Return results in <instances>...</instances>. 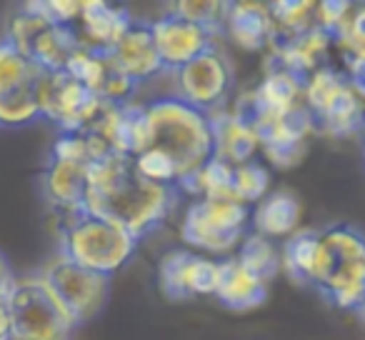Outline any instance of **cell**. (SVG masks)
<instances>
[{
  "label": "cell",
  "mask_w": 365,
  "mask_h": 340,
  "mask_svg": "<svg viewBox=\"0 0 365 340\" xmlns=\"http://www.w3.org/2000/svg\"><path fill=\"white\" fill-rule=\"evenodd\" d=\"M178 195V188L143 178L130 158H98L88 168L86 210L113 220L138 240L165 223L175 208Z\"/></svg>",
  "instance_id": "6da1fadb"
},
{
  "label": "cell",
  "mask_w": 365,
  "mask_h": 340,
  "mask_svg": "<svg viewBox=\"0 0 365 340\" xmlns=\"http://www.w3.org/2000/svg\"><path fill=\"white\" fill-rule=\"evenodd\" d=\"M143 105L150 125V148H158L175 160L180 180L213 158V130L208 113L198 110L178 96H163Z\"/></svg>",
  "instance_id": "7a4b0ae2"
},
{
  "label": "cell",
  "mask_w": 365,
  "mask_h": 340,
  "mask_svg": "<svg viewBox=\"0 0 365 340\" xmlns=\"http://www.w3.org/2000/svg\"><path fill=\"white\" fill-rule=\"evenodd\" d=\"M58 215L61 255L98 275L113 278L133 260L140 240L113 220L93 215L88 210H71Z\"/></svg>",
  "instance_id": "3957f363"
},
{
  "label": "cell",
  "mask_w": 365,
  "mask_h": 340,
  "mask_svg": "<svg viewBox=\"0 0 365 340\" xmlns=\"http://www.w3.org/2000/svg\"><path fill=\"white\" fill-rule=\"evenodd\" d=\"M320 238L325 258L315 290L338 310L358 313L365 300V233L350 223H335L320 230Z\"/></svg>",
  "instance_id": "277c9868"
},
{
  "label": "cell",
  "mask_w": 365,
  "mask_h": 340,
  "mask_svg": "<svg viewBox=\"0 0 365 340\" xmlns=\"http://www.w3.org/2000/svg\"><path fill=\"white\" fill-rule=\"evenodd\" d=\"M248 230L250 208L240 200H193L180 220L182 245L215 260L235 255Z\"/></svg>",
  "instance_id": "5b68a950"
},
{
  "label": "cell",
  "mask_w": 365,
  "mask_h": 340,
  "mask_svg": "<svg viewBox=\"0 0 365 340\" xmlns=\"http://www.w3.org/2000/svg\"><path fill=\"white\" fill-rule=\"evenodd\" d=\"M303 103L315 118L320 135H365V101L350 88L338 66H325L303 81Z\"/></svg>",
  "instance_id": "8992f818"
},
{
  "label": "cell",
  "mask_w": 365,
  "mask_h": 340,
  "mask_svg": "<svg viewBox=\"0 0 365 340\" xmlns=\"http://www.w3.org/2000/svg\"><path fill=\"white\" fill-rule=\"evenodd\" d=\"M13 340H73L78 323L41 273L16 278L6 293Z\"/></svg>",
  "instance_id": "52a82bcc"
},
{
  "label": "cell",
  "mask_w": 365,
  "mask_h": 340,
  "mask_svg": "<svg viewBox=\"0 0 365 340\" xmlns=\"http://www.w3.org/2000/svg\"><path fill=\"white\" fill-rule=\"evenodd\" d=\"M43 73V68L0 38V128H26L43 120L38 98Z\"/></svg>",
  "instance_id": "ba28073f"
},
{
  "label": "cell",
  "mask_w": 365,
  "mask_h": 340,
  "mask_svg": "<svg viewBox=\"0 0 365 340\" xmlns=\"http://www.w3.org/2000/svg\"><path fill=\"white\" fill-rule=\"evenodd\" d=\"M41 118L58 128V133H86L101 118L108 103L101 96L71 78L66 71L43 73L41 86Z\"/></svg>",
  "instance_id": "9c48e42d"
},
{
  "label": "cell",
  "mask_w": 365,
  "mask_h": 340,
  "mask_svg": "<svg viewBox=\"0 0 365 340\" xmlns=\"http://www.w3.org/2000/svg\"><path fill=\"white\" fill-rule=\"evenodd\" d=\"M41 278L51 285L56 298L61 300L63 308L73 315L78 325L96 318L110 293V278L81 268L61 253L48 260L46 268L41 270Z\"/></svg>",
  "instance_id": "30bf717a"
},
{
  "label": "cell",
  "mask_w": 365,
  "mask_h": 340,
  "mask_svg": "<svg viewBox=\"0 0 365 340\" xmlns=\"http://www.w3.org/2000/svg\"><path fill=\"white\" fill-rule=\"evenodd\" d=\"M255 133H258L265 165L290 170L305 160L310 138L318 133V125H315L313 113L305 108V103H300L283 115L265 118Z\"/></svg>",
  "instance_id": "8fae6325"
},
{
  "label": "cell",
  "mask_w": 365,
  "mask_h": 340,
  "mask_svg": "<svg viewBox=\"0 0 365 340\" xmlns=\"http://www.w3.org/2000/svg\"><path fill=\"white\" fill-rule=\"evenodd\" d=\"M175 83L178 98H182L203 113H215L225 108L230 91H233V66H230L228 56L213 46L203 56L190 61L188 66L175 71Z\"/></svg>",
  "instance_id": "7c38bea8"
},
{
  "label": "cell",
  "mask_w": 365,
  "mask_h": 340,
  "mask_svg": "<svg viewBox=\"0 0 365 340\" xmlns=\"http://www.w3.org/2000/svg\"><path fill=\"white\" fill-rule=\"evenodd\" d=\"M220 280V260L188 248L168 250L158 260V285L168 300H190L215 295Z\"/></svg>",
  "instance_id": "4fadbf2b"
},
{
  "label": "cell",
  "mask_w": 365,
  "mask_h": 340,
  "mask_svg": "<svg viewBox=\"0 0 365 340\" xmlns=\"http://www.w3.org/2000/svg\"><path fill=\"white\" fill-rule=\"evenodd\" d=\"M153 41L165 73H175L215 46V36L175 13H163L150 23Z\"/></svg>",
  "instance_id": "5bb4252c"
},
{
  "label": "cell",
  "mask_w": 365,
  "mask_h": 340,
  "mask_svg": "<svg viewBox=\"0 0 365 340\" xmlns=\"http://www.w3.org/2000/svg\"><path fill=\"white\" fill-rule=\"evenodd\" d=\"M108 61L133 86H140V83H148L165 73L160 56H158L155 41H153L150 23H140V21H135L128 28L125 36L108 53Z\"/></svg>",
  "instance_id": "9a60e30c"
},
{
  "label": "cell",
  "mask_w": 365,
  "mask_h": 340,
  "mask_svg": "<svg viewBox=\"0 0 365 340\" xmlns=\"http://www.w3.org/2000/svg\"><path fill=\"white\" fill-rule=\"evenodd\" d=\"M133 23L135 18L125 8H115L110 3H101V0H86L73 31L83 48L108 56Z\"/></svg>",
  "instance_id": "2e32d148"
},
{
  "label": "cell",
  "mask_w": 365,
  "mask_h": 340,
  "mask_svg": "<svg viewBox=\"0 0 365 340\" xmlns=\"http://www.w3.org/2000/svg\"><path fill=\"white\" fill-rule=\"evenodd\" d=\"M88 168L86 163L63 160V158L48 155L43 168V195L53 213H71V210H86L88 198Z\"/></svg>",
  "instance_id": "e0dca14e"
},
{
  "label": "cell",
  "mask_w": 365,
  "mask_h": 340,
  "mask_svg": "<svg viewBox=\"0 0 365 340\" xmlns=\"http://www.w3.org/2000/svg\"><path fill=\"white\" fill-rule=\"evenodd\" d=\"M223 36H228V41L245 53H265L275 36L268 3H228Z\"/></svg>",
  "instance_id": "ac0fdd59"
},
{
  "label": "cell",
  "mask_w": 365,
  "mask_h": 340,
  "mask_svg": "<svg viewBox=\"0 0 365 340\" xmlns=\"http://www.w3.org/2000/svg\"><path fill=\"white\" fill-rule=\"evenodd\" d=\"M303 220V203L293 190H270L258 205L250 208V230L265 238L283 243L300 230Z\"/></svg>",
  "instance_id": "d6986e66"
},
{
  "label": "cell",
  "mask_w": 365,
  "mask_h": 340,
  "mask_svg": "<svg viewBox=\"0 0 365 340\" xmlns=\"http://www.w3.org/2000/svg\"><path fill=\"white\" fill-rule=\"evenodd\" d=\"M213 298L230 313H250L268 300V283L230 255L220 260V280Z\"/></svg>",
  "instance_id": "ffe728a7"
},
{
  "label": "cell",
  "mask_w": 365,
  "mask_h": 340,
  "mask_svg": "<svg viewBox=\"0 0 365 340\" xmlns=\"http://www.w3.org/2000/svg\"><path fill=\"white\" fill-rule=\"evenodd\" d=\"M210 130H213V155L230 163L233 168L245 165L250 160H258L260 140L258 133L245 128L228 113V108H220L215 113H208Z\"/></svg>",
  "instance_id": "44dd1931"
},
{
  "label": "cell",
  "mask_w": 365,
  "mask_h": 340,
  "mask_svg": "<svg viewBox=\"0 0 365 340\" xmlns=\"http://www.w3.org/2000/svg\"><path fill=\"white\" fill-rule=\"evenodd\" d=\"M280 253H283V273L298 285H308L315 288L323 273V238L320 230H303L293 233L280 243Z\"/></svg>",
  "instance_id": "7402d4cb"
},
{
  "label": "cell",
  "mask_w": 365,
  "mask_h": 340,
  "mask_svg": "<svg viewBox=\"0 0 365 340\" xmlns=\"http://www.w3.org/2000/svg\"><path fill=\"white\" fill-rule=\"evenodd\" d=\"M253 93L265 120V118L283 115L303 103V81L288 71H263V78L253 88Z\"/></svg>",
  "instance_id": "603a6c76"
},
{
  "label": "cell",
  "mask_w": 365,
  "mask_h": 340,
  "mask_svg": "<svg viewBox=\"0 0 365 340\" xmlns=\"http://www.w3.org/2000/svg\"><path fill=\"white\" fill-rule=\"evenodd\" d=\"M175 188L178 193H188L195 200H235V168L213 155L203 168H198L188 178H182Z\"/></svg>",
  "instance_id": "cb8c5ba5"
},
{
  "label": "cell",
  "mask_w": 365,
  "mask_h": 340,
  "mask_svg": "<svg viewBox=\"0 0 365 340\" xmlns=\"http://www.w3.org/2000/svg\"><path fill=\"white\" fill-rule=\"evenodd\" d=\"M235 258L240 265L250 270L253 275H258L260 280L270 283L273 278H278L283 273V253H280V243L265 238L260 233L248 230V235L243 238V243L235 250Z\"/></svg>",
  "instance_id": "d4e9b609"
},
{
  "label": "cell",
  "mask_w": 365,
  "mask_h": 340,
  "mask_svg": "<svg viewBox=\"0 0 365 340\" xmlns=\"http://www.w3.org/2000/svg\"><path fill=\"white\" fill-rule=\"evenodd\" d=\"M270 18H273L275 28V41H285L298 33L308 31L315 26V3L313 0H278V3H268ZM270 43V46H273Z\"/></svg>",
  "instance_id": "484cf974"
},
{
  "label": "cell",
  "mask_w": 365,
  "mask_h": 340,
  "mask_svg": "<svg viewBox=\"0 0 365 340\" xmlns=\"http://www.w3.org/2000/svg\"><path fill=\"white\" fill-rule=\"evenodd\" d=\"M115 68L110 66L108 56L103 53H96V51H88V48L78 46V51L71 56L66 66V73L71 78H76L78 83H83L86 88H91L96 96H101L103 88H106L108 78L113 76Z\"/></svg>",
  "instance_id": "4316f807"
},
{
  "label": "cell",
  "mask_w": 365,
  "mask_h": 340,
  "mask_svg": "<svg viewBox=\"0 0 365 340\" xmlns=\"http://www.w3.org/2000/svg\"><path fill=\"white\" fill-rule=\"evenodd\" d=\"M270 168L260 160H250L235 168V200L253 208L270 193Z\"/></svg>",
  "instance_id": "83f0119b"
},
{
  "label": "cell",
  "mask_w": 365,
  "mask_h": 340,
  "mask_svg": "<svg viewBox=\"0 0 365 340\" xmlns=\"http://www.w3.org/2000/svg\"><path fill=\"white\" fill-rule=\"evenodd\" d=\"M170 13L195 23V26L205 28V31L218 38V36H223L228 3H220V0H182V3H175V6L170 8Z\"/></svg>",
  "instance_id": "f1b7e54d"
},
{
  "label": "cell",
  "mask_w": 365,
  "mask_h": 340,
  "mask_svg": "<svg viewBox=\"0 0 365 340\" xmlns=\"http://www.w3.org/2000/svg\"><path fill=\"white\" fill-rule=\"evenodd\" d=\"M133 163H135L138 173L150 180V183L170 185V188H175L180 183V170H178L175 160L170 155H165L163 150H158V148H148Z\"/></svg>",
  "instance_id": "f546056e"
},
{
  "label": "cell",
  "mask_w": 365,
  "mask_h": 340,
  "mask_svg": "<svg viewBox=\"0 0 365 340\" xmlns=\"http://www.w3.org/2000/svg\"><path fill=\"white\" fill-rule=\"evenodd\" d=\"M335 51H338V56L365 58V3L363 6H353L350 18L345 21L343 31L335 38Z\"/></svg>",
  "instance_id": "4dcf8cb0"
},
{
  "label": "cell",
  "mask_w": 365,
  "mask_h": 340,
  "mask_svg": "<svg viewBox=\"0 0 365 340\" xmlns=\"http://www.w3.org/2000/svg\"><path fill=\"white\" fill-rule=\"evenodd\" d=\"M350 11H353V3H345V0H323V3H315V26H320L325 33L338 38L345 21L350 18Z\"/></svg>",
  "instance_id": "1f68e13d"
},
{
  "label": "cell",
  "mask_w": 365,
  "mask_h": 340,
  "mask_svg": "<svg viewBox=\"0 0 365 340\" xmlns=\"http://www.w3.org/2000/svg\"><path fill=\"white\" fill-rule=\"evenodd\" d=\"M36 8L48 18L53 21L56 26H66V28H73L78 23L83 13V3L86 0H33Z\"/></svg>",
  "instance_id": "d6a6232c"
},
{
  "label": "cell",
  "mask_w": 365,
  "mask_h": 340,
  "mask_svg": "<svg viewBox=\"0 0 365 340\" xmlns=\"http://www.w3.org/2000/svg\"><path fill=\"white\" fill-rule=\"evenodd\" d=\"M340 71L355 93L365 101V58L360 56H340Z\"/></svg>",
  "instance_id": "836d02e7"
},
{
  "label": "cell",
  "mask_w": 365,
  "mask_h": 340,
  "mask_svg": "<svg viewBox=\"0 0 365 340\" xmlns=\"http://www.w3.org/2000/svg\"><path fill=\"white\" fill-rule=\"evenodd\" d=\"M0 340H13L11 308H8V298H6V295H0Z\"/></svg>",
  "instance_id": "e575fe53"
},
{
  "label": "cell",
  "mask_w": 365,
  "mask_h": 340,
  "mask_svg": "<svg viewBox=\"0 0 365 340\" xmlns=\"http://www.w3.org/2000/svg\"><path fill=\"white\" fill-rule=\"evenodd\" d=\"M18 275L13 273L11 263H8V258L3 253H0V295H6L8 288L13 285V280H16Z\"/></svg>",
  "instance_id": "d590c367"
},
{
  "label": "cell",
  "mask_w": 365,
  "mask_h": 340,
  "mask_svg": "<svg viewBox=\"0 0 365 340\" xmlns=\"http://www.w3.org/2000/svg\"><path fill=\"white\" fill-rule=\"evenodd\" d=\"M355 315H358V318L365 323V300H363V305H360V308H358V313H355Z\"/></svg>",
  "instance_id": "8d00e7d4"
},
{
  "label": "cell",
  "mask_w": 365,
  "mask_h": 340,
  "mask_svg": "<svg viewBox=\"0 0 365 340\" xmlns=\"http://www.w3.org/2000/svg\"><path fill=\"white\" fill-rule=\"evenodd\" d=\"M363 163H365V135H363Z\"/></svg>",
  "instance_id": "74e56055"
}]
</instances>
